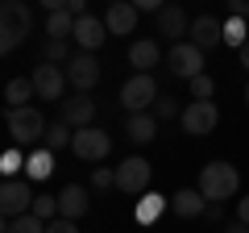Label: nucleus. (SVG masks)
<instances>
[{"label":"nucleus","instance_id":"nucleus-1","mask_svg":"<svg viewBox=\"0 0 249 233\" xmlns=\"http://www.w3.org/2000/svg\"><path fill=\"white\" fill-rule=\"evenodd\" d=\"M196 188L204 192L208 204H224V200L237 196V188H241V171L232 167V162L216 158V162H208V167L199 171V183H196Z\"/></svg>","mask_w":249,"mask_h":233},{"label":"nucleus","instance_id":"nucleus-2","mask_svg":"<svg viewBox=\"0 0 249 233\" xmlns=\"http://www.w3.org/2000/svg\"><path fill=\"white\" fill-rule=\"evenodd\" d=\"M29 29H34V13H29V4H25V0H4V4H0V50L13 54L29 38Z\"/></svg>","mask_w":249,"mask_h":233},{"label":"nucleus","instance_id":"nucleus-3","mask_svg":"<svg viewBox=\"0 0 249 233\" xmlns=\"http://www.w3.org/2000/svg\"><path fill=\"white\" fill-rule=\"evenodd\" d=\"M4 125H9V137H13V146H34V142H42L46 137V116L37 113V108H4Z\"/></svg>","mask_w":249,"mask_h":233},{"label":"nucleus","instance_id":"nucleus-4","mask_svg":"<svg viewBox=\"0 0 249 233\" xmlns=\"http://www.w3.org/2000/svg\"><path fill=\"white\" fill-rule=\"evenodd\" d=\"M183 134L191 137H208L216 125H220V108L212 104V100H191V104H183Z\"/></svg>","mask_w":249,"mask_h":233},{"label":"nucleus","instance_id":"nucleus-5","mask_svg":"<svg viewBox=\"0 0 249 233\" xmlns=\"http://www.w3.org/2000/svg\"><path fill=\"white\" fill-rule=\"evenodd\" d=\"M154 100H158V83H154V75L137 71L133 79H124V88H121V108H124V113H145Z\"/></svg>","mask_w":249,"mask_h":233},{"label":"nucleus","instance_id":"nucleus-6","mask_svg":"<svg viewBox=\"0 0 249 233\" xmlns=\"http://www.w3.org/2000/svg\"><path fill=\"white\" fill-rule=\"evenodd\" d=\"M34 200L37 196L29 188V179H4V188H0V213H4V221L34 213Z\"/></svg>","mask_w":249,"mask_h":233},{"label":"nucleus","instance_id":"nucleus-7","mask_svg":"<svg viewBox=\"0 0 249 233\" xmlns=\"http://www.w3.org/2000/svg\"><path fill=\"white\" fill-rule=\"evenodd\" d=\"M71 150H75V158H83V162H100L112 150V137H108L104 129H96V125H83V129H75Z\"/></svg>","mask_w":249,"mask_h":233},{"label":"nucleus","instance_id":"nucleus-8","mask_svg":"<svg viewBox=\"0 0 249 233\" xmlns=\"http://www.w3.org/2000/svg\"><path fill=\"white\" fill-rule=\"evenodd\" d=\"M166 67L178 79H196V75H204V50L196 42H175L166 54Z\"/></svg>","mask_w":249,"mask_h":233},{"label":"nucleus","instance_id":"nucleus-9","mask_svg":"<svg viewBox=\"0 0 249 233\" xmlns=\"http://www.w3.org/2000/svg\"><path fill=\"white\" fill-rule=\"evenodd\" d=\"M150 175H154V167L142 154H133V158H124L121 167H116V188L129 192V196H142V192L150 188Z\"/></svg>","mask_w":249,"mask_h":233},{"label":"nucleus","instance_id":"nucleus-10","mask_svg":"<svg viewBox=\"0 0 249 233\" xmlns=\"http://www.w3.org/2000/svg\"><path fill=\"white\" fill-rule=\"evenodd\" d=\"M67 79H71V88L79 92H91L100 83V58L91 50H75L71 63H67Z\"/></svg>","mask_w":249,"mask_h":233},{"label":"nucleus","instance_id":"nucleus-11","mask_svg":"<svg viewBox=\"0 0 249 233\" xmlns=\"http://www.w3.org/2000/svg\"><path fill=\"white\" fill-rule=\"evenodd\" d=\"M29 79H34L37 96H42V100H54V104H62V92H67V83H71V79H67V71H58V63H42Z\"/></svg>","mask_w":249,"mask_h":233},{"label":"nucleus","instance_id":"nucleus-12","mask_svg":"<svg viewBox=\"0 0 249 233\" xmlns=\"http://www.w3.org/2000/svg\"><path fill=\"white\" fill-rule=\"evenodd\" d=\"M71 38L79 42V50H91V54H96V50H100V46H104L112 34H108V25H104L100 17H91V13H88V17L75 21V34H71Z\"/></svg>","mask_w":249,"mask_h":233},{"label":"nucleus","instance_id":"nucleus-13","mask_svg":"<svg viewBox=\"0 0 249 233\" xmlns=\"http://www.w3.org/2000/svg\"><path fill=\"white\" fill-rule=\"evenodd\" d=\"M88 208H91V192L83 188V183H67V188L58 192V216H67V221H79Z\"/></svg>","mask_w":249,"mask_h":233},{"label":"nucleus","instance_id":"nucleus-14","mask_svg":"<svg viewBox=\"0 0 249 233\" xmlns=\"http://www.w3.org/2000/svg\"><path fill=\"white\" fill-rule=\"evenodd\" d=\"M58 116L67 121L71 129H83V125H91L96 121V100L83 92V96H75V100H62L58 104Z\"/></svg>","mask_w":249,"mask_h":233},{"label":"nucleus","instance_id":"nucleus-15","mask_svg":"<svg viewBox=\"0 0 249 233\" xmlns=\"http://www.w3.org/2000/svg\"><path fill=\"white\" fill-rule=\"evenodd\" d=\"M137 17H142V13H137L129 0H116V4H108L104 25H108V34H112V38H124V34H133V29H137Z\"/></svg>","mask_w":249,"mask_h":233},{"label":"nucleus","instance_id":"nucleus-16","mask_svg":"<svg viewBox=\"0 0 249 233\" xmlns=\"http://www.w3.org/2000/svg\"><path fill=\"white\" fill-rule=\"evenodd\" d=\"M170 213L183 216V221H191V216H204V213H208L204 192H199V188H183V192H175V196H170Z\"/></svg>","mask_w":249,"mask_h":233},{"label":"nucleus","instance_id":"nucleus-17","mask_svg":"<svg viewBox=\"0 0 249 233\" xmlns=\"http://www.w3.org/2000/svg\"><path fill=\"white\" fill-rule=\"evenodd\" d=\"M191 42H196L199 50H212V46L224 42V25L216 17H196L191 21Z\"/></svg>","mask_w":249,"mask_h":233},{"label":"nucleus","instance_id":"nucleus-18","mask_svg":"<svg viewBox=\"0 0 249 233\" xmlns=\"http://www.w3.org/2000/svg\"><path fill=\"white\" fill-rule=\"evenodd\" d=\"M154 134H158V116L154 113H129V121H124V137L137 146L154 142Z\"/></svg>","mask_w":249,"mask_h":233},{"label":"nucleus","instance_id":"nucleus-19","mask_svg":"<svg viewBox=\"0 0 249 233\" xmlns=\"http://www.w3.org/2000/svg\"><path fill=\"white\" fill-rule=\"evenodd\" d=\"M158 34L170 38V42H178L183 34H191V25H187V13L178 9V4H166V9L158 13Z\"/></svg>","mask_w":249,"mask_h":233},{"label":"nucleus","instance_id":"nucleus-20","mask_svg":"<svg viewBox=\"0 0 249 233\" xmlns=\"http://www.w3.org/2000/svg\"><path fill=\"white\" fill-rule=\"evenodd\" d=\"M158 42H150V38H137L133 46H129V67H137L142 75H150L154 67H158Z\"/></svg>","mask_w":249,"mask_h":233},{"label":"nucleus","instance_id":"nucleus-21","mask_svg":"<svg viewBox=\"0 0 249 233\" xmlns=\"http://www.w3.org/2000/svg\"><path fill=\"white\" fill-rule=\"evenodd\" d=\"M50 162H54V150H46V146H42V150H34V154H29V158H25V179H50Z\"/></svg>","mask_w":249,"mask_h":233},{"label":"nucleus","instance_id":"nucleus-22","mask_svg":"<svg viewBox=\"0 0 249 233\" xmlns=\"http://www.w3.org/2000/svg\"><path fill=\"white\" fill-rule=\"evenodd\" d=\"M29 96H37V88H34V79H9V88H4V100H9V108H29L25 100Z\"/></svg>","mask_w":249,"mask_h":233},{"label":"nucleus","instance_id":"nucleus-23","mask_svg":"<svg viewBox=\"0 0 249 233\" xmlns=\"http://www.w3.org/2000/svg\"><path fill=\"white\" fill-rule=\"evenodd\" d=\"M75 21H79V17H75L71 9H58V13L46 17V34H50V38H71L75 34Z\"/></svg>","mask_w":249,"mask_h":233},{"label":"nucleus","instance_id":"nucleus-24","mask_svg":"<svg viewBox=\"0 0 249 233\" xmlns=\"http://www.w3.org/2000/svg\"><path fill=\"white\" fill-rule=\"evenodd\" d=\"M71 137H75V129H71V125H67V121H62V116H58V121H54V125L46 129L42 146H46V150H54V154H58L62 146H71Z\"/></svg>","mask_w":249,"mask_h":233},{"label":"nucleus","instance_id":"nucleus-25","mask_svg":"<svg viewBox=\"0 0 249 233\" xmlns=\"http://www.w3.org/2000/svg\"><path fill=\"white\" fill-rule=\"evenodd\" d=\"M166 204H170V200L166 196H154V192H150V196H142V204H137V221H142V225L158 221V216L166 213Z\"/></svg>","mask_w":249,"mask_h":233},{"label":"nucleus","instance_id":"nucleus-26","mask_svg":"<svg viewBox=\"0 0 249 233\" xmlns=\"http://www.w3.org/2000/svg\"><path fill=\"white\" fill-rule=\"evenodd\" d=\"M0 233H46V221H42V216H34V213H25V216L4 221V225H0Z\"/></svg>","mask_w":249,"mask_h":233},{"label":"nucleus","instance_id":"nucleus-27","mask_svg":"<svg viewBox=\"0 0 249 233\" xmlns=\"http://www.w3.org/2000/svg\"><path fill=\"white\" fill-rule=\"evenodd\" d=\"M42 63H71V46H67V38H46Z\"/></svg>","mask_w":249,"mask_h":233},{"label":"nucleus","instance_id":"nucleus-28","mask_svg":"<svg viewBox=\"0 0 249 233\" xmlns=\"http://www.w3.org/2000/svg\"><path fill=\"white\" fill-rule=\"evenodd\" d=\"M154 116H158V121H175V116H183V108H178L175 96H158L154 100Z\"/></svg>","mask_w":249,"mask_h":233},{"label":"nucleus","instance_id":"nucleus-29","mask_svg":"<svg viewBox=\"0 0 249 233\" xmlns=\"http://www.w3.org/2000/svg\"><path fill=\"white\" fill-rule=\"evenodd\" d=\"M34 216H42V221L50 225L54 216H58V196H37L34 200Z\"/></svg>","mask_w":249,"mask_h":233},{"label":"nucleus","instance_id":"nucleus-30","mask_svg":"<svg viewBox=\"0 0 249 233\" xmlns=\"http://www.w3.org/2000/svg\"><path fill=\"white\" fill-rule=\"evenodd\" d=\"M224 42H232L237 50H241V46L249 42V38H245V17H232L229 25H224Z\"/></svg>","mask_w":249,"mask_h":233},{"label":"nucleus","instance_id":"nucleus-31","mask_svg":"<svg viewBox=\"0 0 249 233\" xmlns=\"http://www.w3.org/2000/svg\"><path fill=\"white\" fill-rule=\"evenodd\" d=\"M187 83H191V96H196V100H212V92H216V83H212V75H196V79H187Z\"/></svg>","mask_w":249,"mask_h":233},{"label":"nucleus","instance_id":"nucleus-32","mask_svg":"<svg viewBox=\"0 0 249 233\" xmlns=\"http://www.w3.org/2000/svg\"><path fill=\"white\" fill-rule=\"evenodd\" d=\"M91 188H96V192H108V188H116V171H108V167H96V171H91Z\"/></svg>","mask_w":249,"mask_h":233},{"label":"nucleus","instance_id":"nucleus-33","mask_svg":"<svg viewBox=\"0 0 249 233\" xmlns=\"http://www.w3.org/2000/svg\"><path fill=\"white\" fill-rule=\"evenodd\" d=\"M0 171H4V179H17V171H21V146H13V150L4 154V162H0Z\"/></svg>","mask_w":249,"mask_h":233},{"label":"nucleus","instance_id":"nucleus-34","mask_svg":"<svg viewBox=\"0 0 249 233\" xmlns=\"http://www.w3.org/2000/svg\"><path fill=\"white\" fill-rule=\"evenodd\" d=\"M46 233H79V221H67V216H54L46 225Z\"/></svg>","mask_w":249,"mask_h":233},{"label":"nucleus","instance_id":"nucleus-35","mask_svg":"<svg viewBox=\"0 0 249 233\" xmlns=\"http://www.w3.org/2000/svg\"><path fill=\"white\" fill-rule=\"evenodd\" d=\"M129 4H133L137 13H154V17H158V13L166 9V0H129Z\"/></svg>","mask_w":249,"mask_h":233},{"label":"nucleus","instance_id":"nucleus-36","mask_svg":"<svg viewBox=\"0 0 249 233\" xmlns=\"http://www.w3.org/2000/svg\"><path fill=\"white\" fill-rule=\"evenodd\" d=\"M229 9L232 17H249V0H229Z\"/></svg>","mask_w":249,"mask_h":233},{"label":"nucleus","instance_id":"nucleus-37","mask_svg":"<svg viewBox=\"0 0 249 233\" xmlns=\"http://www.w3.org/2000/svg\"><path fill=\"white\" fill-rule=\"evenodd\" d=\"M67 4H71V0H42L46 13H58V9H67Z\"/></svg>","mask_w":249,"mask_h":233},{"label":"nucleus","instance_id":"nucleus-38","mask_svg":"<svg viewBox=\"0 0 249 233\" xmlns=\"http://www.w3.org/2000/svg\"><path fill=\"white\" fill-rule=\"evenodd\" d=\"M67 9H71L75 17H88V0H71V4H67Z\"/></svg>","mask_w":249,"mask_h":233},{"label":"nucleus","instance_id":"nucleus-39","mask_svg":"<svg viewBox=\"0 0 249 233\" xmlns=\"http://www.w3.org/2000/svg\"><path fill=\"white\" fill-rule=\"evenodd\" d=\"M237 221H245V225H249V196L237 204Z\"/></svg>","mask_w":249,"mask_h":233},{"label":"nucleus","instance_id":"nucleus-40","mask_svg":"<svg viewBox=\"0 0 249 233\" xmlns=\"http://www.w3.org/2000/svg\"><path fill=\"white\" fill-rule=\"evenodd\" d=\"M224 233H249V225H245V221H232V225H229Z\"/></svg>","mask_w":249,"mask_h":233},{"label":"nucleus","instance_id":"nucleus-41","mask_svg":"<svg viewBox=\"0 0 249 233\" xmlns=\"http://www.w3.org/2000/svg\"><path fill=\"white\" fill-rule=\"evenodd\" d=\"M237 58H241V67H249V42H245V46L237 50Z\"/></svg>","mask_w":249,"mask_h":233},{"label":"nucleus","instance_id":"nucleus-42","mask_svg":"<svg viewBox=\"0 0 249 233\" xmlns=\"http://www.w3.org/2000/svg\"><path fill=\"white\" fill-rule=\"evenodd\" d=\"M245 104H249V83H245Z\"/></svg>","mask_w":249,"mask_h":233},{"label":"nucleus","instance_id":"nucleus-43","mask_svg":"<svg viewBox=\"0 0 249 233\" xmlns=\"http://www.w3.org/2000/svg\"><path fill=\"white\" fill-rule=\"evenodd\" d=\"M112 4H116V0H112Z\"/></svg>","mask_w":249,"mask_h":233}]
</instances>
